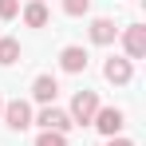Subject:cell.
<instances>
[{
  "label": "cell",
  "mask_w": 146,
  "mask_h": 146,
  "mask_svg": "<svg viewBox=\"0 0 146 146\" xmlns=\"http://www.w3.org/2000/svg\"><path fill=\"white\" fill-rule=\"evenodd\" d=\"M91 122H95V130H99V134H107V138H119V130L126 126V115H122L119 107H99Z\"/></svg>",
  "instance_id": "obj_1"
},
{
  "label": "cell",
  "mask_w": 146,
  "mask_h": 146,
  "mask_svg": "<svg viewBox=\"0 0 146 146\" xmlns=\"http://www.w3.org/2000/svg\"><path fill=\"white\" fill-rule=\"evenodd\" d=\"M95 111H99V95L95 91H75V99H71V111H67V119L71 122H91L95 119Z\"/></svg>",
  "instance_id": "obj_2"
},
{
  "label": "cell",
  "mask_w": 146,
  "mask_h": 146,
  "mask_svg": "<svg viewBox=\"0 0 146 146\" xmlns=\"http://www.w3.org/2000/svg\"><path fill=\"white\" fill-rule=\"evenodd\" d=\"M0 115H4V122H8L12 130H28V126H32V107H28L24 99L4 103V111H0Z\"/></svg>",
  "instance_id": "obj_3"
},
{
  "label": "cell",
  "mask_w": 146,
  "mask_h": 146,
  "mask_svg": "<svg viewBox=\"0 0 146 146\" xmlns=\"http://www.w3.org/2000/svg\"><path fill=\"white\" fill-rule=\"evenodd\" d=\"M36 122L44 126V130H55V134H67L75 122L67 119V111H59V107H44L40 115H36Z\"/></svg>",
  "instance_id": "obj_4"
},
{
  "label": "cell",
  "mask_w": 146,
  "mask_h": 146,
  "mask_svg": "<svg viewBox=\"0 0 146 146\" xmlns=\"http://www.w3.org/2000/svg\"><path fill=\"white\" fill-rule=\"evenodd\" d=\"M122 48H126V59H142L146 55V24H130L122 32Z\"/></svg>",
  "instance_id": "obj_5"
},
{
  "label": "cell",
  "mask_w": 146,
  "mask_h": 146,
  "mask_svg": "<svg viewBox=\"0 0 146 146\" xmlns=\"http://www.w3.org/2000/svg\"><path fill=\"white\" fill-rule=\"evenodd\" d=\"M55 95H59L55 75H36V83H32V99H36V103H44V107H51Z\"/></svg>",
  "instance_id": "obj_6"
},
{
  "label": "cell",
  "mask_w": 146,
  "mask_h": 146,
  "mask_svg": "<svg viewBox=\"0 0 146 146\" xmlns=\"http://www.w3.org/2000/svg\"><path fill=\"white\" fill-rule=\"evenodd\" d=\"M59 67H63L67 75L87 71V51H83V48H75V44H71V48H63V51H59Z\"/></svg>",
  "instance_id": "obj_7"
},
{
  "label": "cell",
  "mask_w": 146,
  "mask_h": 146,
  "mask_svg": "<svg viewBox=\"0 0 146 146\" xmlns=\"http://www.w3.org/2000/svg\"><path fill=\"white\" fill-rule=\"evenodd\" d=\"M103 75H107V83H130V75H134V67H130V59H107V67H103Z\"/></svg>",
  "instance_id": "obj_8"
},
{
  "label": "cell",
  "mask_w": 146,
  "mask_h": 146,
  "mask_svg": "<svg viewBox=\"0 0 146 146\" xmlns=\"http://www.w3.org/2000/svg\"><path fill=\"white\" fill-rule=\"evenodd\" d=\"M115 32H119L115 20L99 16V20H91V44H103V48H107V44H115Z\"/></svg>",
  "instance_id": "obj_9"
},
{
  "label": "cell",
  "mask_w": 146,
  "mask_h": 146,
  "mask_svg": "<svg viewBox=\"0 0 146 146\" xmlns=\"http://www.w3.org/2000/svg\"><path fill=\"white\" fill-rule=\"evenodd\" d=\"M24 24L28 28H44V24H48V4H44V0L24 4Z\"/></svg>",
  "instance_id": "obj_10"
},
{
  "label": "cell",
  "mask_w": 146,
  "mask_h": 146,
  "mask_svg": "<svg viewBox=\"0 0 146 146\" xmlns=\"http://www.w3.org/2000/svg\"><path fill=\"white\" fill-rule=\"evenodd\" d=\"M16 59H20V44H16L12 36H4V40H0V67H12Z\"/></svg>",
  "instance_id": "obj_11"
},
{
  "label": "cell",
  "mask_w": 146,
  "mask_h": 146,
  "mask_svg": "<svg viewBox=\"0 0 146 146\" xmlns=\"http://www.w3.org/2000/svg\"><path fill=\"white\" fill-rule=\"evenodd\" d=\"M63 12L67 16H87L91 12V0H63Z\"/></svg>",
  "instance_id": "obj_12"
},
{
  "label": "cell",
  "mask_w": 146,
  "mask_h": 146,
  "mask_svg": "<svg viewBox=\"0 0 146 146\" xmlns=\"http://www.w3.org/2000/svg\"><path fill=\"white\" fill-rule=\"evenodd\" d=\"M36 146H67V138H63V134H55V130H44V134L36 138Z\"/></svg>",
  "instance_id": "obj_13"
},
{
  "label": "cell",
  "mask_w": 146,
  "mask_h": 146,
  "mask_svg": "<svg viewBox=\"0 0 146 146\" xmlns=\"http://www.w3.org/2000/svg\"><path fill=\"white\" fill-rule=\"evenodd\" d=\"M20 16V0H0V20H16Z\"/></svg>",
  "instance_id": "obj_14"
},
{
  "label": "cell",
  "mask_w": 146,
  "mask_h": 146,
  "mask_svg": "<svg viewBox=\"0 0 146 146\" xmlns=\"http://www.w3.org/2000/svg\"><path fill=\"white\" fill-rule=\"evenodd\" d=\"M107 146H134V142H130V138H111Z\"/></svg>",
  "instance_id": "obj_15"
},
{
  "label": "cell",
  "mask_w": 146,
  "mask_h": 146,
  "mask_svg": "<svg viewBox=\"0 0 146 146\" xmlns=\"http://www.w3.org/2000/svg\"><path fill=\"white\" fill-rule=\"evenodd\" d=\"M0 111H4V99H0Z\"/></svg>",
  "instance_id": "obj_16"
}]
</instances>
